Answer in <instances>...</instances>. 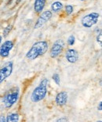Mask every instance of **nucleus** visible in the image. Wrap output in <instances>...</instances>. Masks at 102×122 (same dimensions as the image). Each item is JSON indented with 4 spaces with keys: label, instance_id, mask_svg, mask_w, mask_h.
<instances>
[{
    "label": "nucleus",
    "instance_id": "nucleus-1",
    "mask_svg": "<svg viewBox=\"0 0 102 122\" xmlns=\"http://www.w3.org/2000/svg\"><path fill=\"white\" fill-rule=\"evenodd\" d=\"M49 43L46 40H39L34 43L29 49V51L26 53V58L30 61L37 59L41 56H43L49 50Z\"/></svg>",
    "mask_w": 102,
    "mask_h": 122
},
{
    "label": "nucleus",
    "instance_id": "nucleus-2",
    "mask_svg": "<svg viewBox=\"0 0 102 122\" xmlns=\"http://www.w3.org/2000/svg\"><path fill=\"white\" fill-rule=\"evenodd\" d=\"M49 84V80L47 78H44L41 80L39 84L32 91L31 94V101L34 103H37L41 102L46 98L47 95V86Z\"/></svg>",
    "mask_w": 102,
    "mask_h": 122
},
{
    "label": "nucleus",
    "instance_id": "nucleus-3",
    "mask_svg": "<svg viewBox=\"0 0 102 122\" xmlns=\"http://www.w3.org/2000/svg\"><path fill=\"white\" fill-rule=\"evenodd\" d=\"M20 95V90L19 88L15 87L11 88L9 92L4 95L2 97V103H3L4 106L6 109L12 108L14 105L17 103L18 98H19Z\"/></svg>",
    "mask_w": 102,
    "mask_h": 122
},
{
    "label": "nucleus",
    "instance_id": "nucleus-4",
    "mask_svg": "<svg viewBox=\"0 0 102 122\" xmlns=\"http://www.w3.org/2000/svg\"><path fill=\"white\" fill-rule=\"evenodd\" d=\"M99 17H100V14H98L97 12H91L82 17L81 25L84 28H90L97 24Z\"/></svg>",
    "mask_w": 102,
    "mask_h": 122
},
{
    "label": "nucleus",
    "instance_id": "nucleus-5",
    "mask_svg": "<svg viewBox=\"0 0 102 122\" xmlns=\"http://www.w3.org/2000/svg\"><path fill=\"white\" fill-rule=\"evenodd\" d=\"M65 47V43L63 40H57L52 44L49 49V57L51 58H57L64 52Z\"/></svg>",
    "mask_w": 102,
    "mask_h": 122
},
{
    "label": "nucleus",
    "instance_id": "nucleus-6",
    "mask_svg": "<svg viewBox=\"0 0 102 122\" xmlns=\"http://www.w3.org/2000/svg\"><path fill=\"white\" fill-rule=\"evenodd\" d=\"M52 17H53V13H52L50 10H44V11H43L39 14V17L35 23V25H34V28L35 29H38V28H42L49 20H50Z\"/></svg>",
    "mask_w": 102,
    "mask_h": 122
},
{
    "label": "nucleus",
    "instance_id": "nucleus-7",
    "mask_svg": "<svg viewBox=\"0 0 102 122\" xmlns=\"http://www.w3.org/2000/svg\"><path fill=\"white\" fill-rule=\"evenodd\" d=\"M13 70H14L13 61H7L2 66V68L0 69V84H2L12 74Z\"/></svg>",
    "mask_w": 102,
    "mask_h": 122
},
{
    "label": "nucleus",
    "instance_id": "nucleus-8",
    "mask_svg": "<svg viewBox=\"0 0 102 122\" xmlns=\"http://www.w3.org/2000/svg\"><path fill=\"white\" fill-rule=\"evenodd\" d=\"M14 46V43L12 40H6L4 43L0 44V57L6 58L9 57L10 52Z\"/></svg>",
    "mask_w": 102,
    "mask_h": 122
},
{
    "label": "nucleus",
    "instance_id": "nucleus-9",
    "mask_svg": "<svg viewBox=\"0 0 102 122\" xmlns=\"http://www.w3.org/2000/svg\"><path fill=\"white\" fill-rule=\"evenodd\" d=\"M65 58L66 61H68L71 64H75L78 61V58H79V54H78V51L75 49H68L65 51Z\"/></svg>",
    "mask_w": 102,
    "mask_h": 122
},
{
    "label": "nucleus",
    "instance_id": "nucleus-10",
    "mask_svg": "<svg viewBox=\"0 0 102 122\" xmlns=\"http://www.w3.org/2000/svg\"><path fill=\"white\" fill-rule=\"evenodd\" d=\"M68 94L65 91L58 92L55 97V103L60 107H63L66 105L68 103Z\"/></svg>",
    "mask_w": 102,
    "mask_h": 122
},
{
    "label": "nucleus",
    "instance_id": "nucleus-11",
    "mask_svg": "<svg viewBox=\"0 0 102 122\" xmlns=\"http://www.w3.org/2000/svg\"><path fill=\"white\" fill-rule=\"evenodd\" d=\"M47 0H35L34 2V11L35 14H39L43 11L46 5Z\"/></svg>",
    "mask_w": 102,
    "mask_h": 122
},
{
    "label": "nucleus",
    "instance_id": "nucleus-12",
    "mask_svg": "<svg viewBox=\"0 0 102 122\" xmlns=\"http://www.w3.org/2000/svg\"><path fill=\"white\" fill-rule=\"evenodd\" d=\"M63 8H64V5L61 1H55L50 6V10L52 13H55V14L62 11Z\"/></svg>",
    "mask_w": 102,
    "mask_h": 122
},
{
    "label": "nucleus",
    "instance_id": "nucleus-13",
    "mask_svg": "<svg viewBox=\"0 0 102 122\" xmlns=\"http://www.w3.org/2000/svg\"><path fill=\"white\" fill-rule=\"evenodd\" d=\"M20 120V115L18 113H8L6 118V122H17Z\"/></svg>",
    "mask_w": 102,
    "mask_h": 122
},
{
    "label": "nucleus",
    "instance_id": "nucleus-14",
    "mask_svg": "<svg viewBox=\"0 0 102 122\" xmlns=\"http://www.w3.org/2000/svg\"><path fill=\"white\" fill-rule=\"evenodd\" d=\"M63 10H64V13L67 16H70V15H72V13L74 12V6H73L72 5L68 4L63 8Z\"/></svg>",
    "mask_w": 102,
    "mask_h": 122
},
{
    "label": "nucleus",
    "instance_id": "nucleus-15",
    "mask_svg": "<svg viewBox=\"0 0 102 122\" xmlns=\"http://www.w3.org/2000/svg\"><path fill=\"white\" fill-rule=\"evenodd\" d=\"M52 79H53V80L55 82V84H56L57 86H60V85H61V77H60V75L58 73H57V72L53 73V76H52Z\"/></svg>",
    "mask_w": 102,
    "mask_h": 122
},
{
    "label": "nucleus",
    "instance_id": "nucleus-16",
    "mask_svg": "<svg viewBox=\"0 0 102 122\" xmlns=\"http://www.w3.org/2000/svg\"><path fill=\"white\" fill-rule=\"evenodd\" d=\"M75 43V36L74 35H71L68 36L67 40V43L68 46H73Z\"/></svg>",
    "mask_w": 102,
    "mask_h": 122
},
{
    "label": "nucleus",
    "instance_id": "nucleus-17",
    "mask_svg": "<svg viewBox=\"0 0 102 122\" xmlns=\"http://www.w3.org/2000/svg\"><path fill=\"white\" fill-rule=\"evenodd\" d=\"M13 29V26L12 25H8L7 27L4 28V30H3V37L6 38L8 36V35L10 34V32H11V30Z\"/></svg>",
    "mask_w": 102,
    "mask_h": 122
},
{
    "label": "nucleus",
    "instance_id": "nucleus-18",
    "mask_svg": "<svg viewBox=\"0 0 102 122\" xmlns=\"http://www.w3.org/2000/svg\"><path fill=\"white\" fill-rule=\"evenodd\" d=\"M96 40H97V42L101 46V43H102V33H101V32H99L98 34H97Z\"/></svg>",
    "mask_w": 102,
    "mask_h": 122
},
{
    "label": "nucleus",
    "instance_id": "nucleus-19",
    "mask_svg": "<svg viewBox=\"0 0 102 122\" xmlns=\"http://www.w3.org/2000/svg\"><path fill=\"white\" fill-rule=\"evenodd\" d=\"M97 110L99 111H101L102 110V102L101 101L100 102L98 103V106H97Z\"/></svg>",
    "mask_w": 102,
    "mask_h": 122
},
{
    "label": "nucleus",
    "instance_id": "nucleus-20",
    "mask_svg": "<svg viewBox=\"0 0 102 122\" xmlns=\"http://www.w3.org/2000/svg\"><path fill=\"white\" fill-rule=\"evenodd\" d=\"M57 122H60V121H68V118L66 117H61V118H59L57 120Z\"/></svg>",
    "mask_w": 102,
    "mask_h": 122
},
{
    "label": "nucleus",
    "instance_id": "nucleus-21",
    "mask_svg": "<svg viewBox=\"0 0 102 122\" xmlns=\"http://www.w3.org/2000/svg\"><path fill=\"white\" fill-rule=\"evenodd\" d=\"M6 121V118L4 116H0V122H5Z\"/></svg>",
    "mask_w": 102,
    "mask_h": 122
},
{
    "label": "nucleus",
    "instance_id": "nucleus-22",
    "mask_svg": "<svg viewBox=\"0 0 102 122\" xmlns=\"http://www.w3.org/2000/svg\"><path fill=\"white\" fill-rule=\"evenodd\" d=\"M2 36L0 35V44L2 43Z\"/></svg>",
    "mask_w": 102,
    "mask_h": 122
},
{
    "label": "nucleus",
    "instance_id": "nucleus-23",
    "mask_svg": "<svg viewBox=\"0 0 102 122\" xmlns=\"http://www.w3.org/2000/svg\"><path fill=\"white\" fill-rule=\"evenodd\" d=\"M79 1H81V2H85V1H86V0H79Z\"/></svg>",
    "mask_w": 102,
    "mask_h": 122
}]
</instances>
